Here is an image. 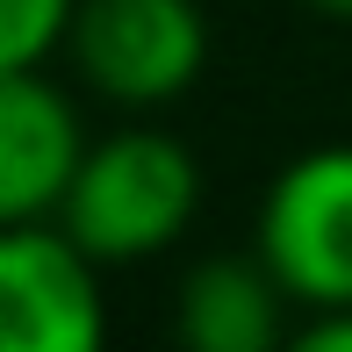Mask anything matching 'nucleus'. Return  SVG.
<instances>
[{"instance_id":"1","label":"nucleus","mask_w":352,"mask_h":352,"mask_svg":"<svg viewBox=\"0 0 352 352\" xmlns=\"http://www.w3.org/2000/svg\"><path fill=\"white\" fill-rule=\"evenodd\" d=\"M201 209V166L166 130H108L79 151L58 223L101 266H137L180 245Z\"/></svg>"},{"instance_id":"2","label":"nucleus","mask_w":352,"mask_h":352,"mask_svg":"<svg viewBox=\"0 0 352 352\" xmlns=\"http://www.w3.org/2000/svg\"><path fill=\"white\" fill-rule=\"evenodd\" d=\"M65 51L101 101L166 108L209 65V14L201 0H79Z\"/></svg>"},{"instance_id":"3","label":"nucleus","mask_w":352,"mask_h":352,"mask_svg":"<svg viewBox=\"0 0 352 352\" xmlns=\"http://www.w3.org/2000/svg\"><path fill=\"white\" fill-rule=\"evenodd\" d=\"M252 252L280 274L295 309L352 302V144H316L274 173Z\"/></svg>"},{"instance_id":"4","label":"nucleus","mask_w":352,"mask_h":352,"mask_svg":"<svg viewBox=\"0 0 352 352\" xmlns=\"http://www.w3.org/2000/svg\"><path fill=\"white\" fill-rule=\"evenodd\" d=\"M101 338V259L58 216L0 223V352H94Z\"/></svg>"},{"instance_id":"5","label":"nucleus","mask_w":352,"mask_h":352,"mask_svg":"<svg viewBox=\"0 0 352 352\" xmlns=\"http://www.w3.org/2000/svg\"><path fill=\"white\" fill-rule=\"evenodd\" d=\"M79 151L87 130L43 65H0V223L58 216Z\"/></svg>"},{"instance_id":"6","label":"nucleus","mask_w":352,"mask_h":352,"mask_svg":"<svg viewBox=\"0 0 352 352\" xmlns=\"http://www.w3.org/2000/svg\"><path fill=\"white\" fill-rule=\"evenodd\" d=\"M287 287L280 274L245 252V259H201L180 280V345L187 352H274L287 331Z\"/></svg>"},{"instance_id":"7","label":"nucleus","mask_w":352,"mask_h":352,"mask_svg":"<svg viewBox=\"0 0 352 352\" xmlns=\"http://www.w3.org/2000/svg\"><path fill=\"white\" fill-rule=\"evenodd\" d=\"M79 0H0V65H43L72 36Z\"/></svg>"},{"instance_id":"8","label":"nucleus","mask_w":352,"mask_h":352,"mask_svg":"<svg viewBox=\"0 0 352 352\" xmlns=\"http://www.w3.org/2000/svg\"><path fill=\"white\" fill-rule=\"evenodd\" d=\"M302 352H352V302L338 309H309V324H302Z\"/></svg>"},{"instance_id":"9","label":"nucleus","mask_w":352,"mask_h":352,"mask_svg":"<svg viewBox=\"0 0 352 352\" xmlns=\"http://www.w3.org/2000/svg\"><path fill=\"white\" fill-rule=\"evenodd\" d=\"M309 14H324V22H352V0H302Z\"/></svg>"}]
</instances>
